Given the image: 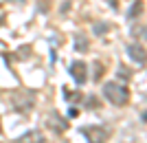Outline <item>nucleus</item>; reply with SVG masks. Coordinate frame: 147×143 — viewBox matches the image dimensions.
Instances as JSON below:
<instances>
[{"mask_svg": "<svg viewBox=\"0 0 147 143\" xmlns=\"http://www.w3.org/2000/svg\"><path fill=\"white\" fill-rule=\"evenodd\" d=\"M64 97H66V101H73V104H77V101L81 99V93H73V90L64 88Z\"/></svg>", "mask_w": 147, "mask_h": 143, "instance_id": "9d476101", "label": "nucleus"}, {"mask_svg": "<svg viewBox=\"0 0 147 143\" xmlns=\"http://www.w3.org/2000/svg\"><path fill=\"white\" fill-rule=\"evenodd\" d=\"M103 97L110 101L112 106H127L129 101V90L121 81H105L103 84Z\"/></svg>", "mask_w": 147, "mask_h": 143, "instance_id": "f257e3e1", "label": "nucleus"}, {"mask_svg": "<svg viewBox=\"0 0 147 143\" xmlns=\"http://www.w3.org/2000/svg\"><path fill=\"white\" fill-rule=\"evenodd\" d=\"M75 49H77V53H84V51L88 49V40H84V35H81V33H77V35H75Z\"/></svg>", "mask_w": 147, "mask_h": 143, "instance_id": "6e6552de", "label": "nucleus"}, {"mask_svg": "<svg viewBox=\"0 0 147 143\" xmlns=\"http://www.w3.org/2000/svg\"><path fill=\"white\" fill-rule=\"evenodd\" d=\"M35 90H29V88H18L16 93H11V108L16 112H31L35 106Z\"/></svg>", "mask_w": 147, "mask_h": 143, "instance_id": "f03ea898", "label": "nucleus"}, {"mask_svg": "<svg viewBox=\"0 0 147 143\" xmlns=\"http://www.w3.org/2000/svg\"><path fill=\"white\" fill-rule=\"evenodd\" d=\"M117 77H119V79H123V84H125V81H127L129 77H132V73H129V70L125 68V66H119V70H117Z\"/></svg>", "mask_w": 147, "mask_h": 143, "instance_id": "9b49d317", "label": "nucleus"}, {"mask_svg": "<svg viewBox=\"0 0 147 143\" xmlns=\"http://www.w3.org/2000/svg\"><path fill=\"white\" fill-rule=\"evenodd\" d=\"M16 143H46V137H44L40 130H29V132H24L22 137L16 139Z\"/></svg>", "mask_w": 147, "mask_h": 143, "instance_id": "0eeeda50", "label": "nucleus"}, {"mask_svg": "<svg viewBox=\"0 0 147 143\" xmlns=\"http://www.w3.org/2000/svg\"><path fill=\"white\" fill-rule=\"evenodd\" d=\"M86 108L94 110V108H97V99H94V97H88V106H86Z\"/></svg>", "mask_w": 147, "mask_h": 143, "instance_id": "4468645a", "label": "nucleus"}, {"mask_svg": "<svg viewBox=\"0 0 147 143\" xmlns=\"http://www.w3.org/2000/svg\"><path fill=\"white\" fill-rule=\"evenodd\" d=\"M132 33H134V37H143L145 35V24H141L138 29H132Z\"/></svg>", "mask_w": 147, "mask_h": 143, "instance_id": "ddd939ff", "label": "nucleus"}, {"mask_svg": "<svg viewBox=\"0 0 147 143\" xmlns=\"http://www.w3.org/2000/svg\"><path fill=\"white\" fill-rule=\"evenodd\" d=\"M46 128L51 132H55V134H61V132H66L68 128V119H64L59 112H49V117H46Z\"/></svg>", "mask_w": 147, "mask_h": 143, "instance_id": "20e7f679", "label": "nucleus"}, {"mask_svg": "<svg viewBox=\"0 0 147 143\" xmlns=\"http://www.w3.org/2000/svg\"><path fill=\"white\" fill-rule=\"evenodd\" d=\"M0 130H2V121H0Z\"/></svg>", "mask_w": 147, "mask_h": 143, "instance_id": "dca6fc26", "label": "nucleus"}, {"mask_svg": "<svg viewBox=\"0 0 147 143\" xmlns=\"http://www.w3.org/2000/svg\"><path fill=\"white\" fill-rule=\"evenodd\" d=\"M127 55L132 62H136L138 66H145V49H143V44L134 42V44H129L127 46Z\"/></svg>", "mask_w": 147, "mask_h": 143, "instance_id": "423d86ee", "label": "nucleus"}, {"mask_svg": "<svg viewBox=\"0 0 147 143\" xmlns=\"http://www.w3.org/2000/svg\"><path fill=\"white\" fill-rule=\"evenodd\" d=\"M92 66H94V75H92V79L99 81V79H101V62H94Z\"/></svg>", "mask_w": 147, "mask_h": 143, "instance_id": "f8f14e48", "label": "nucleus"}, {"mask_svg": "<svg viewBox=\"0 0 147 143\" xmlns=\"http://www.w3.org/2000/svg\"><path fill=\"white\" fill-rule=\"evenodd\" d=\"M143 11V2L138 0V2H134V5L129 7V11H127V20H136V16Z\"/></svg>", "mask_w": 147, "mask_h": 143, "instance_id": "1a4fd4ad", "label": "nucleus"}, {"mask_svg": "<svg viewBox=\"0 0 147 143\" xmlns=\"http://www.w3.org/2000/svg\"><path fill=\"white\" fill-rule=\"evenodd\" d=\"M81 134L86 137L88 143H105L108 137H110V130L105 128V125H84L81 128Z\"/></svg>", "mask_w": 147, "mask_h": 143, "instance_id": "7ed1b4c3", "label": "nucleus"}, {"mask_svg": "<svg viewBox=\"0 0 147 143\" xmlns=\"http://www.w3.org/2000/svg\"><path fill=\"white\" fill-rule=\"evenodd\" d=\"M94 31H97V33H101V31H108V24H97V26H94Z\"/></svg>", "mask_w": 147, "mask_h": 143, "instance_id": "2eb2a0df", "label": "nucleus"}, {"mask_svg": "<svg viewBox=\"0 0 147 143\" xmlns=\"http://www.w3.org/2000/svg\"><path fill=\"white\" fill-rule=\"evenodd\" d=\"M68 73H70V77L75 79V84H86L88 81V66H86V62H73L70 66H68Z\"/></svg>", "mask_w": 147, "mask_h": 143, "instance_id": "39448f33", "label": "nucleus"}]
</instances>
